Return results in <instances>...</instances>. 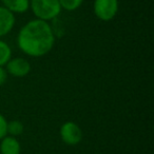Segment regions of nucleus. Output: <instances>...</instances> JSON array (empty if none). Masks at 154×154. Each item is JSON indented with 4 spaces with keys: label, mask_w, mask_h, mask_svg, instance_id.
Masks as SVG:
<instances>
[{
    "label": "nucleus",
    "mask_w": 154,
    "mask_h": 154,
    "mask_svg": "<svg viewBox=\"0 0 154 154\" xmlns=\"http://www.w3.org/2000/svg\"><path fill=\"white\" fill-rule=\"evenodd\" d=\"M17 45L30 57L47 55L55 45V35L48 21L34 19L26 23L17 36Z\"/></svg>",
    "instance_id": "nucleus-1"
},
{
    "label": "nucleus",
    "mask_w": 154,
    "mask_h": 154,
    "mask_svg": "<svg viewBox=\"0 0 154 154\" xmlns=\"http://www.w3.org/2000/svg\"><path fill=\"white\" fill-rule=\"evenodd\" d=\"M30 8L37 19L50 21L61 12L59 0H30Z\"/></svg>",
    "instance_id": "nucleus-2"
},
{
    "label": "nucleus",
    "mask_w": 154,
    "mask_h": 154,
    "mask_svg": "<svg viewBox=\"0 0 154 154\" xmlns=\"http://www.w3.org/2000/svg\"><path fill=\"white\" fill-rule=\"evenodd\" d=\"M118 0H94V14L101 21H111L118 12Z\"/></svg>",
    "instance_id": "nucleus-3"
},
{
    "label": "nucleus",
    "mask_w": 154,
    "mask_h": 154,
    "mask_svg": "<svg viewBox=\"0 0 154 154\" xmlns=\"http://www.w3.org/2000/svg\"><path fill=\"white\" fill-rule=\"evenodd\" d=\"M60 138L66 145L76 146L82 140V131L80 127L74 122H66L60 127Z\"/></svg>",
    "instance_id": "nucleus-4"
},
{
    "label": "nucleus",
    "mask_w": 154,
    "mask_h": 154,
    "mask_svg": "<svg viewBox=\"0 0 154 154\" xmlns=\"http://www.w3.org/2000/svg\"><path fill=\"white\" fill-rule=\"evenodd\" d=\"M5 66L8 74H11L14 77H24L31 71V63L21 57L11 58Z\"/></svg>",
    "instance_id": "nucleus-5"
},
{
    "label": "nucleus",
    "mask_w": 154,
    "mask_h": 154,
    "mask_svg": "<svg viewBox=\"0 0 154 154\" xmlns=\"http://www.w3.org/2000/svg\"><path fill=\"white\" fill-rule=\"evenodd\" d=\"M15 15L0 5V37L8 35L15 26Z\"/></svg>",
    "instance_id": "nucleus-6"
},
{
    "label": "nucleus",
    "mask_w": 154,
    "mask_h": 154,
    "mask_svg": "<svg viewBox=\"0 0 154 154\" xmlns=\"http://www.w3.org/2000/svg\"><path fill=\"white\" fill-rule=\"evenodd\" d=\"M21 146L16 137L5 136L0 140V154H20Z\"/></svg>",
    "instance_id": "nucleus-7"
},
{
    "label": "nucleus",
    "mask_w": 154,
    "mask_h": 154,
    "mask_svg": "<svg viewBox=\"0 0 154 154\" xmlns=\"http://www.w3.org/2000/svg\"><path fill=\"white\" fill-rule=\"evenodd\" d=\"M2 7L12 13L23 14L30 9V0H1Z\"/></svg>",
    "instance_id": "nucleus-8"
},
{
    "label": "nucleus",
    "mask_w": 154,
    "mask_h": 154,
    "mask_svg": "<svg viewBox=\"0 0 154 154\" xmlns=\"http://www.w3.org/2000/svg\"><path fill=\"white\" fill-rule=\"evenodd\" d=\"M12 57V50L5 41L0 39V66H3L8 63Z\"/></svg>",
    "instance_id": "nucleus-9"
},
{
    "label": "nucleus",
    "mask_w": 154,
    "mask_h": 154,
    "mask_svg": "<svg viewBox=\"0 0 154 154\" xmlns=\"http://www.w3.org/2000/svg\"><path fill=\"white\" fill-rule=\"evenodd\" d=\"M7 130H8V134L10 136L16 137L22 134V132L24 130V127L22 125V122H19V120H11V122H8Z\"/></svg>",
    "instance_id": "nucleus-10"
},
{
    "label": "nucleus",
    "mask_w": 154,
    "mask_h": 154,
    "mask_svg": "<svg viewBox=\"0 0 154 154\" xmlns=\"http://www.w3.org/2000/svg\"><path fill=\"white\" fill-rule=\"evenodd\" d=\"M82 2H84V0H59L61 9L69 12H73L77 10L82 5Z\"/></svg>",
    "instance_id": "nucleus-11"
},
{
    "label": "nucleus",
    "mask_w": 154,
    "mask_h": 154,
    "mask_svg": "<svg viewBox=\"0 0 154 154\" xmlns=\"http://www.w3.org/2000/svg\"><path fill=\"white\" fill-rule=\"evenodd\" d=\"M8 120L5 117L0 113V140L8 135Z\"/></svg>",
    "instance_id": "nucleus-12"
},
{
    "label": "nucleus",
    "mask_w": 154,
    "mask_h": 154,
    "mask_svg": "<svg viewBox=\"0 0 154 154\" xmlns=\"http://www.w3.org/2000/svg\"><path fill=\"white\" fill-rule=\"evenodd\" d=\"M8 79V72L3 66H0V87L3 86Z\"/></svg>",
    "instance_id": "nucleus-13"
}]
</instances>
